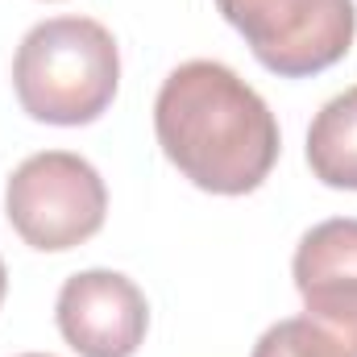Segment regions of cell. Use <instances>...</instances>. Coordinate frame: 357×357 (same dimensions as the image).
<instances>
[{"mask_svg":"<svg viewBox=\"0 0 357 357\" xmlns=\"http://www.w3.org/2000/svg\"><path fill=\"white\" fill-rule=\"evenodd\" d=\"M254 357H354L337 337H328L316 320L307 316H291L270 324L266 333L258 337Z\"/></svg>","mask_w":357,"mask_h":357,"instance_id":"cell-8","label":"cell"},{"mask_svg":"<svg viewBox=\"0 0 357 357\" xmlns=\"http://www.w3.org/2000/svg\"><path fill=\"white\" fill-rule=\"evenodd\" d=\"M54 320L79 357H133L150 328V303L121 270H79L63 282Z\"/></svg>","mask_w":357,"mask_h":357,"instance_id":"cell-5","label":"cell"},{"mask_svg":"<svg viewBox=\"0 0 357 357\" xmlns=\"http://www.w3.org/2000/svg\"><path fill=\"white\" fill-rule=\"evenodd\" d=\"M13 88L21 108L42 125H91L121 88L116 38L91 17H50L21 38Z\"/></svg>","mask_w":357,"mask_h":357,"instance_id":"cell-2","label":"cell"},{"mask_svg":"<svg viewBox=\"0 0 357 357\" xmlns=\"http://www.w3.org/2000/svg\"><path fill=\"white\" fill-rule=\"evenodd\" d=\"M4 291H8V270H4V262H0V303H4Z\"/></svg>","mask_w":357,"mask_h":357,"instance_id":"cell-9","label":"cell"},{"mask_svg":"<svg viewBox=\"0 0 357 357\" xmlns=\"http://www.w3.org/2000/svg\"><path fill=\"white\" fill-rule=\"evenodd\" d=\"M13 233L42 254H63L91 241L108 216V187L88 158L71 150L29 154L4 187Z\"/></svg>","mask_w":357,"mask_h":357,"instance_id":"cell-3","label":"cell"},{"mask_svg":"<svg viewBox=\"0 0 357 357\" xmlns=\"http://www.w3.org/2000/svg\"><path fill=\"white\" fill-rule=\"evenodd\" d=\"M154 133L178 175L212 195L258 191L282 150L270 104L212 59H191L162 79Z\"/></svg>","mask_w":357,"mask_h":357,"instance_id":"cell-1","label":"cell"},{"mask_svg":"<svg viewBox=\"0 0 357 357\" xmlns=\"http://www.w3.org/2000/svg\"><path fill=\"white\" fill-rule=\"evenodd\" d=\"M295 291L316 320L357 357V216H337L303 233L295 250Z\"/></svg>","mask_w":357,"mask_h":357,"instance_id":"cell-6","label":"cell"},{"mask_svg":"<svg viewBox=\"0 0 357 357\" xmlns=\"http://www.w3.org/2000/svg\"><path fill=\"white\" fill-rule=\"evenodd\" d=\"M307 167L324 187L357 191V88L333 96L307 129Z\"/></svg>","mask_w":357,"mask_h":357,"instance_id":"cell-7","label":"cell"},{"mask_svg":"<svg viewBox=\"0 0 357 357\" xmlns=\"http://www.w3.org/2000/svg\"><path fill=\"white\" fill-rule=\"evenodd\" d=\"M216 8L250 42L254 59L282 79L337 67L357 33L354 0H216Z\"/></svg>","mask_w":357,"mask_h":357,"instance_id":"cell-4","label":"cell"},{"mask_svg":"<svg viewBox=\"0 0 357 357\" xmlns=\"http://www.w3.org/2000/svg\"><path fill=\"white\" fill-rule=\"evenodd\" d=\"M21 357H50V354H21Z\"/></svg>","mask_w":357,"mask_h":357,"instance_id":"cell-10","label":"cell"}]
</instances>
